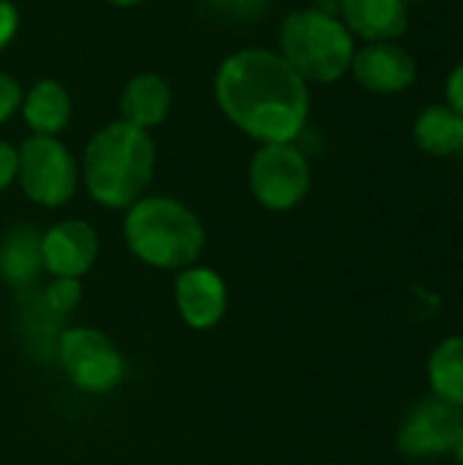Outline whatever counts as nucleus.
<instances>
[{
	"label": "nucleus",
	"mask_w": 463,
	"mask_h": 465,
	"mask_svg": "<svg viewBox=\"0 0 463 465\" xmlns=\"http://www.w3.org/2000/svg\"><path fill=\"white\" fill-rule=\"evenodd\" d=\"M216 104L259 144H292L311 112L308 82L273 49L246 46L216 71Z\"/></svg>",
	"instance_id": "obj_1"
},
{
	"label": "nucleus",
	"mask_w": 463,
	"mask_h": 465,
	"mask_svg": "<svg viewBox=\"0 0 463 465\" xmlns=\"http://www.w3.org/2000/svg\"><path fill=\"white\" fill-rule=\"evenodd\" d=\"M156 174V142L150 131L126 120L98 128L82 158L87 193L109 210H128L142 199Z\"/></svg>",
	"instance_id": "obj_2"
},
{
	"label": "nucleus",
	"mask_w": 463,
	"mask_h": 465,
	"mask_svg": "<svg viewBox=\"0 0 463 465\" xmlns=\"http://www.w3.org/2000/svg\"><path fill=\"white\" fill-rule=\"evenodd\" d=\"M128 251L156 270H186L205 251L202 221L177 199L142 196L126 213Z\"/></svg>",
	"instance_id": "obj_3"
},
{
	"label": "nucleus",
	"mask_w": 463,
	"mask_h": 465,
	"mask_svg": "<svg viewBox=\"0 0 463 465\" xmlns=\"http://www.w3.org/2000/svg\"><path fill=\"white\" fill-rule=\"evenodd\" d=\"M278 54L303 82L333 84L349 74L355 35L325 8H297L278 27Z\"/></svg>",
	"instance_id": "obj_4"
},
{
	"label": "nucleus",
	"mask_w": 463,
	"mask_h": 465,
	"mask_svg": "<svg viewBox=\"0 0 463 465\" xmlns=\"http://www.w3.org/2000/svg\"><path fill=\"white\" fill-rule=\"evenodd\" d=\"M16 180L41 207H63L79 185V166L57 136H27L16 147Z\"/></svg>",
	"instance_id": "obj_5"
},
{
	"label": "nucleus",
	"mask_w": 463,
	"mask_h": 465,
	"mask_svg": "<svg viewBox=\"0 0 463 465\" xmlns=\"http://www.w3.org/2000/svg\"><path fill=\"white\" fill-rule=\"evenodd\" d=\"M248 183L262 207L287 213L308 196L311 163L295 144H262L251 158Z\"/></svg>",
	"instance_id": "obj_6"
},
{
	"label": "nucleus",
	"mask_w": 463,
	"mask_h": 465,
	"mask_svg": "<svg viewBox=\"0 0 463 465\" xmlns=\"http://www.w3.org/2000/svg\"><path fill=\"white\" fill-rule=\"evenodd\" d=\"M55 354L68 379L85 392H109L123 381L126 365L115 343L93 327L63 330Z\"/></svg>",
	"instance_id": "obj_7"
},
{
	"label": "nucleus",
	"mask_w": 463,
	"mask_h": 465,
	"mask_svg": "<svg viewBox=\"0 0 463 465\" xmlns=\"http://www.w3.org/2000/svg\"><path fill=\"white\" fill-rule=\"evenodd\" d=\"M463 430V409L437 395L418 401L396 436V447L409 460L450 455Z\"/></svg>",
	"instance_id": "obj_8"
},
{
	"label": "nucleus",
	"mask_w": 463,
	"mask_h": 465,
	"mask_svg": "<svg viewBox=\"0 0 463 465\" xmlns=\"http://www.w3.org/2000/svg\"><path fill=\"white\" fill-rule=\"evenodd\" d=\"M349 71L363 90L377 95H398L418 82L415 54L396 41H374L355 49Z\"/></svg>",
	"instance_id": "obj_9"
},
{
	"label": "nucleus",
	"mask_w": 463,
	"mask_h": 465,
	"mask_svg": "<svg viewBox=\"0 0 463 465\" xmlns=\"http://www.w3.org/2000/svg\"><path fill=\"white\" fill-rule=\"evenodd\" d=\"M44 270L55 278H82L98 259V234L87 221L71 218L41 234Z\"/></svg>",
	"instance_id": "obj_10"
},
{
	"label": "nucleus",
	"mask_w": 463,
	"mask_h": 465,
	"mask_svg": "<svg viewBox=\"0 0 463 465\" xmlns=\"http://www.w3.org/2000/svg\"><path fill=\"white\" fill-rule=\"evenodd\" d=\"M175 302L188 327L210 330L226 313V283L210 267H186L175 281Z\"/></svg>",
	"instance_id": "obj_11"
},
{
	"label": "nucleus",
	"mask_w": 463,
	"mask_h": 465,
	"mask_svg": "<svg viewBox=\"0 0 463 465\" xmlns=\"http://www.w3.org/2000/svg\"><path fill=\"white\" fill-rule=\"evenodd\" d=\"M347 30L368 44L396 41L409 30L407 0H338Z\"/></svg>",
	"instance_id": "obj_12"
},
{
	"label": "nucleus",
	"mask_w": 463,
	"mask_h": 465,
	"mask_svg": "<svg viewBox=\"0 0 463 465\" xmlns=\"http://www.w3.org/2000/svg\"><path fill=\"white\" fill-rule=\"evenodd\" d=\"M172 109V84L153 71L136 74L128 79L120 95V114L136 128H156L166 120Z\"/></svg>",
	"instance_id": "obj_13"
},
{
	"label": "nucleus",
	"mask_w": 463,
	"mask_h": 465,
	"mask_svg": "<svg viewBox=\"0 0 463 465\" xmlns=\"http://www.w3.org/2000/svg\"><path fill=\"white\" fill-rule=\"evenodd\" d=\"M22 117L35 136H57L71 120V95L57 79H38L22 98Z\"/></svg>",
	"instance_id": "obj_14"
},
{
	"label": "nucleus",
	"mask_w": 463,
	"mask_h": 465,
	"mask_svg": "<svg viewBox=\"0 0 463 465\" xmlns=\"http://www.w3.org/2000/svg\"><path fill=\"white\" fill-rule=\"evenodd\" d=\"M415 144L431 158L458 155L463 144V117L448 104H428L412 125Z\"/></svg>",
	"instance_id": "obj_15"
},
{
	"label": "nucleus",
	"mask_w": 463,
	"mask_h": 465,
	"mask_svg": "<svg viewBox=\"0 0 463 465\" xmlns=\"http://www.w3.org/2000/svg\"><path fill=\"white\" fill-rule=\"evenodd\" d=\"M44 270L41 234L27 226H11L0 240V278L11 286H30Z\"/></svg>",
	"instance_id": "obj_16"
},
{
	"label": "nucleus",
	"mask_w": 463,
	"mask_h": 465,
	"mask_svg": "<svg viewBox=\"0 0 463 465\" xmlns=\"http://www.w3.org/2000/svg\"><path fill=\"white\" fill-rule=\"evenodd\" d=\"M428 384L437 398L463 409V335L445 338L428 357Z\"/></svg>",
	"instance_id": "obj_17"
},
{
	"label": "nucleus",
	"mask_w": 463,
	"mask_h": 465,
	"mask_svg": "<svg viewBox=\"0 0 463 465\" xmlns=\"http://www.w3.org/2000/svg\"><path fill=\"white\" fill-rule=\"evenodd\" d=\"M41 300L46 302V308H49L52 313L65 316V313H71V311L79 305V300H82V283H79L76 278H55V281L44 289Z\"/></svg>",
	"instance_id": "obj_18"
},
{
	"label": "nucleus",
	"mask_w": 463,
	"mask_h": 465,
	"mask_svg": "<svg viewBox=\"0 0 463 465\" xmlns=\"http://www.w3.org/2000/svg\"><path fill=\"white\" fill-rule=\"evenodd\" d=\"M22 98H25L22 84L11 74H3L0 71V123H5L14 112H19Z\"/></svg>",
	"instance_id": "obj_19"
},
{
	"label": "nucleus",
	"mask_w": 463,
	"mask_h": 465,
	"mask_svg": "<svg viewBox=\"0 0 463 465\" xmlns=\"http://www.w3.org/2000/svg\"><path fill=\"white\" fill-rule=\"evenodd\" d=\"M218 14L235 16V19H257L270 0H207Z\"/></svg>",
	"instance_id": "obj_20"
},
{
	"label": "nucleus",
	"mask_w": 463,
	"mask_h": 465,
	"mask_svg": "<svg viewBox=\"0 0 463 465\" xmlns=\"http://www.w3.org/2000/svg\"><path fill=\"white\" fill-rule=\"evenodd\" d=\"M19 30V11L11 0H0V52L11 44Z\"/></svg>",
	"instance_id": "obj_21"
},
{
	"label": "nucleus",
	"mask_w": 463,
	"mask_h": 465,
	"mask_svg": "<svg viewBox=\"0 0 463 465\" xmlns=\"http://www.w3.org/2000/svg\"><path fill=\"white\" fill-rule=\"evenodd\" d=\"M16 166H19L16 147L8 142H0V191H5L16 180Z\"/></svg>",
	"instance_id": "obj_22"
},
{
	"label": "nucleus",
	"mask_w": 463,
	"mask_h": 465,
	"mask_svg": "<svg viewBox=\"0 0 463 465\" xmlns=\"http://www.w3.org/2000/svg\"><path fill=\"white\" fill-rule=\"evenodd\" d=\"M445 95H448V106H453L463 117V60L450 71L448 82H445Z\"/></svg>",
	"instance_id": "obj_23"
},
{
	"label": "nucleus",
	"mask_w": 463,
	"mask_h": 465,
	"mask_svg": "<svg viewBox=\"0 0 463 465\" xmlns=\"http://www.w3.org/2000/svg\"><path fill=\"white\" fill-rule=\"evenodd\" d=\"M109 5H117V8H134V5H142L147 0H106Z\"/></svg>",
	"instance_id": "obj_24"
},
{
	"label": "nucleus",
	"mask_w": 463,
	"mask_h": 465,
	"mask_svg": "<svg viewBox=\"0 0 463 465\" xmlns=\"http://www.w3.org/2000/svg\"><path fill=\"white\" fill-rule=\"evenodd\" d=\"M453 458L458 460V465H463V430L461 436H458V441H456V447H453Z\"/></svg>",
	"instance_id": "obj_25"
},
{
	"label": "nucleus",
	"mask_w": 463,
	"mask_h": 465,
	"mask_svg": "<svg viewBox=\"0 0 463 465\" xmlns=\"http://www.w3.org/2000/svg\"><path fill=\"white\" fill-rule=\"evenodd\" d=\"M317 3H333V0H317Z\"/></svg>",
	"instance_id": "obj_26"
},
{
	"label": "nucleus",
	"mask_w": 463,
	"mask_h": 465,
	"mask_svg": "<svg viewBox=\"0 0 463 465\" xmlns=\"http://www.w3.org/2000/svg\"><path fill=\"white\" fill-rule=\"evenodd\" d=\"M458 155H461V158H463V144H461V150H458Z\"/></svg>",
	"instance_id": "obj_27"
}]
</instances>
